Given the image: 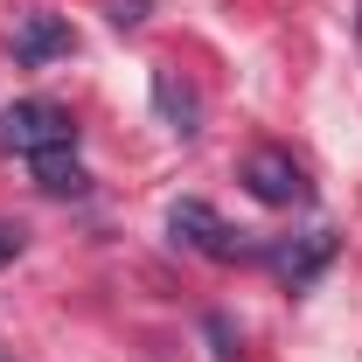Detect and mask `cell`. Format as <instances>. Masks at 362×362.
Segmentation results:
<instances>
[{"mask_svg":"<svg viewBox=\"0 0 362 362\" xmlns=\"http://www.w3.org/2000/svg\"><path fill=\"white\" fill-rule=\"evenodd\" d=\"M56 146H77V119L56 98H21V105L0 112V153L35 160V153H56Z\"/></svg>","mask_w":362,"mask_h":362,"instance_id":"cell-1","label":"cell"},{"mask_svg":"<svg viewBox=\"0 0 362 362\" xmlns=\"http://www.w3.org/2000/svg\"><path fill=\"white\" fill-rule=\"evenodd\" d=\"M237 181H244V195L265 202V209H307V202H314V181H307V168H300L286 146H251L244 168H237Z\"/></svg>","mask_w":362,"mask_h":362,"instance_id":"cell-2","label":"cell"},{"mask_svg":"<svg viewBox=\"0 0 362 362\" xmlns=\"http://www.w3.org/2000/svg\"><path fill=\"white\" fill-rule=\"evenodd\" d=\"M168 230H175V244H188V251L209 258V265H237V258H244V237H237L209 202H195V195H181L175 209H168Z\"/></svg>","mask_w":362,"mask_h":362,"instance_id":"cell-3","label":"cell"},{"mask_svg":"<svg viewBox=\"0 0 362 362\" xmlns=\"http://www.w3.org/2000/svg\"><path fill=\"white\" fill-rule=\"evenodd\" d=\"M77 49V28L63 21V14H49V7H28V14H14V56L28 63V70H42V63H63Z\"/></svg>","mask_w":362,"mask_h":362,"instance_id":"cell-4","label":"cell"},{"mask_svg":"<svg viewBox=\"0 0 362 362\" xmlns=\"http://www.w3.org/2000/svg\"><path fill=\"white\" fill-rule=\"evenodd\" d=\"M153 112H160V126L175 139L202 133V98H195V84H188L181 70H153Z\"/></svg>","mask_w":362,"mask_h":362,"instance_id":"cell-5","label":"cell"},{"mask_svg":"<svg viewBox=\"0 0 362 362\" xmlns=\"http://www.w3.org/2000/svg\"><path fill=\"white\" fill-rule=\"evenodd\" d=\"M265 258H272V272H279V279L307 286V279H314V272L327 265V258H334V230H307L300 244H272Z\"/></svg>","mask_w":362,"mask_h":362,"instance_id":"cell-6","label":"cell"},{"mask_svg":"<svg viewBox=\"0 0 362 362\" xmlns=\"http://www.w3.org/2000/svg\"><path fill=\"white\" fill-rule=\"evenodd\" d=\"M35 188L42 195H90V168L77 160V146H56V153H35Z\"/></svg>","mask_w":362,"mask_h":362,"instance_id":"cell-7","label":"cell"},{"mask_svg":"<svg viewBox=\"0 0 362 362\" xmlns=\"http://www.w3.org/2000/svg\"><path fill=\"white\" fill-rule=\"evenodd\" d=\"M21 251H28V230H21V223H0V272L14 265Z\"/></svg>","mask_w":362,"mask_h":362,"instance_id":"cell-8","label":"cell"},{"mask_svg":"<svg viewBox=\"0 0 362 362\" xmlns=\"http://www.w3.org/2000/svg\"><path fill=\"white\" fill-rule=\"evenodd\" d=\"M112 21H119V28H133V21H146V0H112Z\"/></svg>","mask_w":362,"mask_h":362,"instance_id":"cell-9","label":"cell"}]
</instances>
